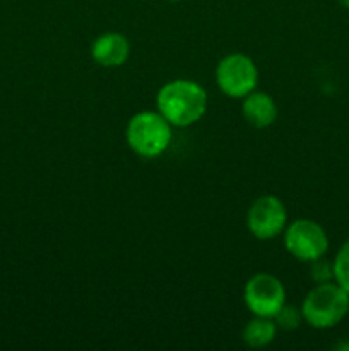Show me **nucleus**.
<instances>
[{
	"mask_svg": "<svg viewBox=\"0 0 349 351\" xmlns=\"http://www.w3.org/2000/svg\"><path fill=\"white\" fill-rule=\"evenodd\" d=\"M168 2H180V0H168Z\"/></svg>",
	"mask_w": 349,
	"mask_h": 351,
	"instance_id": "15",
	"label": "nucleus"
},
{
	"mask_svg": "<svg viewBox=\"0 0 349 351\" xmlns=\"http://www.w3.org/2000/svg\"><path fill=\"white\" fill-rule=\"evenodd\" d=\"M300 308L308 326L315 329H331L349 314V295L335 281L315 283Z\"/></svg>",
	"mask_w": 349,
	"mask_h": 351,
	"instance_id": "2",
	"label": "nucleus"
},
{
	"mask_svg": "<svg viewBox=\"0 0 349 351\" xmlns=\"http://www.w3.org/2000/svg\"><path fill=\"white\" fill-rule=\"evenodd\" d=\"M248 232L259 240L276 239L287 226V209L276 195L255 199L246 213Z\"/></svg>",
	"mask_w": 349,
	"mask_h": 351,
	"instance_id": "7",
	"label": "nucleus"
},
{
	"mask_svg": "<svg viewBox=\"0 0 349 351\" xmlns=\"http://www.w3.org/2000/svg\"><path fill=\"white\" fill-rule=\"evenodd\" d=\"M310 276L315 283H327V281H334V266L332 261H327L324 257L315 259L310 263Z\"/></svg>",
	"mask_w": 349,
	"mask_h": 351,
	"instance_id": "13",
	"label": "nucleus"
},
{
	"mask_svg": "<svg viewBox=\"0 0 349 351\" xmlns=\"http://www.w3.org/2000/svg\"><path fill=\"white\" fill-rule=\"evenodd\" d=\"M284 247L294 259L311 263L328 250V235L313 219H296L284 228Z\"/></svg>",
	"mask_w": 349,
	"mask_h": 351,
	"instance_id": "5",
	"label": "nucleus"
},
{
	"mask_svg": "<svg viewBox=\"0 0 349 351\" xmlns=\"http://www.w3.org/2000/svg\"><path fill=\"white\" fill-rule=\"evenodd\" d=\"M243 302L252 315L274 317L286 304V288L270 273H257L243 288Z\"/></svg>",
	"mask_w": 349,
	"mask_h": 351,
	"instance_id": "6",
	"label": "nucleus"
},
{
	"mask_svg": "<svg viewBox=\"0 0 349 351\" xmlns=\"http://www.w3.org/2000/svg\"><path fill=\"white\" fill-rule=\"evenodd\" d=\"M332 266H334V281L341 285L349 295V239L337 250L332 259Z\"/></svg>",
	"mask_w": 349,
	"mask_h": 351,
	"instance_id": "11",
	"label": "nucleus"
},
{
	"mask_svg": "<svg viewBox=\"0 0 349 351\" xmlns=\"http://www.w3.org/2000/svg\"><path fill=\"white\" fill-rule=\"evenodd\" d=\"M157 112L173 127L197 123L207 110V93L190 79H174L161 86L156 95Z\"/></svg>",
	"mask_w": 349,
	"mask_h": 351,
	"instance_id": "1",
	"label": "nucleus"
},
{
	"mask_svg": "<svg viewBox=\"0 0 349 351\" xmlns=\"http://www.w3.org/2000/svg\"><path fill=\"white\" fill-rule=\"evenodd\" d=\"M337 3L341 7H344V9H349V0H337Z\"/></svg>",
	"mask_w": 349,
	"mask_h": 351,
	"instance_id": "14",
	"label": "nucleus"
},
{
	"mask_svg": "<svg viewBox=\"0 0 349 351\" xmlns=\"http://www.w3.org/2000/svg\"><path fill=\"white\" fill-rule=\"evenodd\" d=\"M216 82L222 95L243 99L259 84V69L245 53H229L216 67Z\"/></svg>",
	"mask_w": 349,
	"mask_h": 351,
	"instance_id": "4",
	"label": "nucleus"
},
{
	"mask_svg": "<svg viewBox=\"0 0 349 351\" xmlns=\"http://www.w3.org/2000/svg\"><path fill=\"white\" fill-rule=\"evenodd\" d=\"M242 113L243 119L250 125L257 127V129H266V127L272 125L276 122L277 105L270 95L253 89L252 93H248L243 98Z\"/></svg>",
	"mask_w": 349,
	"mask_h": 351,
	"instance_id": "9",
	"label": "nucleus"
},
{
	"mask_svg": "<svg viewBox=\"0 0 349 351\" xmlns=\"http://www.w3.org/2000/svg\"><path fill=\"white\" fill-rule=\"evenodd\" d=\"M130 55V41L125 34L108 31L103 33L92 41L91 57L101 67L115 69L125 64Z\"/></svg>",
	"mask_w": 349,
	"mask_h": 351,
	"instance_id": "8",
	"label": "nucleus"
},
{
	"mask_svg": "<svg viewBox=\"0 0 349 351\" xmlns=\"http://www.w3.org/2000/svg\"><path fill=\"white\" fill-rule=\"evenodd\" d=\"M277 326L272 317H260L253 315L243 328L242 338L250 348H266L276 339Z\"/></svg>",
	"mask_w": 349,
	"mask_h": 351,
	"instance_id": "10",
	"label": "nucleus"
},
{
	"mask_svg": "<svg viewBox=\"0 0 349 351\" xmlns=\"http://www.w3.org/2000/svg\"><path fill=\"white\" fill-rule=\"evenodd\" d=\"M272 319L274 322H276L277 329L294 331V329L300 328V324L303 322V314H301V308H296L294 305L284 304Z\"/></svg>",
	"mask_w": 349,
	"mask_h": 351,
	"instance_id": "12",
	"label": "nucleus"
},
{
	"mask_svg": "<svg viewBox=\"0 0 349 351\" xmlns=\"http://www.w3.org/2000/svg\"><path fill=\"white\" fill-rule=\"evenodd\" d=\"M130 149L142 158L161 156L173 139V125L159 112H139L130 117L125 129Z\"/></svg>",
	"mask_w": 349,
	"mask_h": 351,
	"instance_id": "3",
	"label": "nucleus"
}]
</instances>
